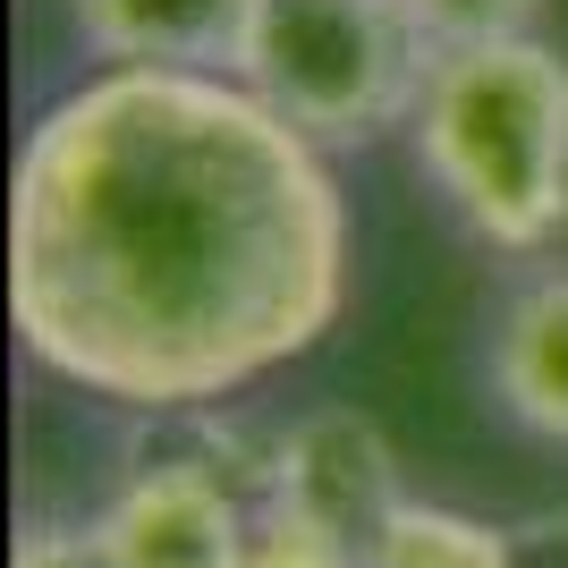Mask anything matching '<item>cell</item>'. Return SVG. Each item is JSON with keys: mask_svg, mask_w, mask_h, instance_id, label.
<instances>
[{"mask_svg": "<svg viewBox=\"0 0 568 568\" xmlns=\"http://www.w3.org/2000/svg\"><path fill=\"white\" fill-rule=\"evenodd\" d=\"M348 306L332 153L221 69H94L26 128L9 323L85 399L195 416L281 374Z\"/></svg>", "mask_w": 568, "mask_h": 568, "instance_id": "6da1fadb", "label": "cell"}, {"mask_svg": "<svg viewBox=\"0 0 568 568\" xmlns=\"http://www.w3.org/2000/svg\"><path fill=\"white\" fill-rule=\"evenodd\" d=\"M407 144L484 246L544 255L568 230V51L544 34L433 51Z\"/></svg>", "mask_w": 568, "mask_h": 568, "instance_id": "7a4b0ae2", "label": "cell"}, {"mask_svg": "<svg viewBox=\"0 0 568 568\" xmlns=\"http://www.w3.org/2000/svg\"><path fill=\"white\" fill-rule=\"evenodd\" d=\"M433 43L399 0H255L237 77L288 128L332 144H374L416 119Z\"/></svg>", "mask_w": 568, "mask_h": 568, "instance_id": "3957f363", "label": "cell"}, {"mask_svg": "<svg viewBox=\"0 0 568 568\" xmlns=\"http://www.w3.org/2000/svg\"><path fill=\"white\" fill-rule=\"evenodd\" d=\"M255 493L204 458H153L94 509L111 568H246Z\"/></svg>", "mask_w": 568, "mask_h": 568, "instance_id": "277c9868", "label": "cell"}, {"mask_svg": "<svg viewBox=\"0 0 568 568\" xmlns=\"http://www.w3.org/2000/svg\"><path fill=\"white\" fill-rule=\"evenodd\" d=\"M255 493L297 500L306 518L339 526L348 544L374 551V535L399 518L407 484H399V458H390V442H382V425L365 407H314V416H297V425L272 442Z\"/></svg>", "mask_w": 568, "mask_h": 568, "instance_id": "5b68a950", "label": "cell"}, {"mask_svg": "<svg viewBox=\"0 0 568 568\" xmlns=\"http://www.w3.org/2000/svg\"><path fill=\"white\" fill-rule=\"evenodd\" d=\"M69 26L102 69H221V77H237L255 0H69Z\"/></svg>", "mask_w": 568, "mask_h": 568, "instance_id": "8992f818", "label": "cell"}, {"mask_svg": "<svg viewBox=\"0 0 568 568\" xmlns=\"http://www.w3.org/2000/svg\"><path fill=\"white\" fill-rule=\"evenodd\" d=\"M484 365H493V399L526 433L568 450V263L509 288V306L493 314V356Z\"/></svg>", "mask_w": 568, "mask_h": 568, "instance_id": "52a82bcc", "label": "cell"}, {"mask_svg": "<svg viewBox=\"0 0 568 568\" xmlns=\"http://www.w3.org/2000/svg\"><path fill=\"white\" fill-rule=\"evenodd\" d=\"M374 568H518V551L450 500H399V518L374 535Z\"/></svg>", "mask_w": 568, "mask_h": 568, "instance_id": "ba28073f", "label": "cell"}, {"mask_svg": "<svg viewBox=\"0 0 568 568\" xmlns=\"http://www.w3.org/2000/svg\"><path fill=\"white\" fill-rule=\"evenodd\" d=\"M246 568H374V551L348 544L339 526L306 518L297 500L255 493V526H246Z\"/></svg>", "mask_w": 568, "mask_h": 568, "instance_id": "9c48e42d", "label": "cell"}, {"mask_svg": "<svg viewBox=\"0 0 568 568\" xmlns=\"http://www.w3.org/2000/svg\"><path fill=\"white\" fill-rule=\"evenodd\" d=\"M416 34L433 51H458V43H493V34H535L544 0H399Z\"/></svg>", "mask_w": 568, "mask_h": 568, "instance_id": "30bf717a", "label": "cell"}, {"mask_svg": "<svg viewBox=\"0 0 568 568\" xmlns=\"http://www.w3.org/2000/svg\"><path fill=\"white\" fill-rule=\"evenodd\" d=\"M9 568H111V551H102L94 518H85V526H26Z\"/></svg>", "mask_w": 568, "mask_h": 568, "instance_id": "8fae6325", "label": "cell"}]
</instances>
